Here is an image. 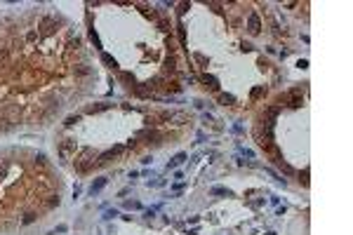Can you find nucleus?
I'll use <instances>...</instances> for the list:
<instances>
[{
	"label": "nucleus",
	"instance_id": "20e7f679",
	"mask_svg": "<svg viewBox=\"0 0 353 235\" xmlns=\"http://www.w3.org/2000/svg\"><path fill=\"white\" fill-rule=\"evenodd\" d=\"M250 31H252V33H257V31H259V16H257V14H252V16H250Z\"/></svg>",
	"mask_w": 353,
	"mask_h": 235
},
{
	"label": "nucleus",
	"instance_id": "1a4fd4ad",
	"mask_svg": "<svg viewBox=\"0 0 353 235\" xmlns=\"http://www.w3.org/2000/svg\"><path fill=\"white\" fill-rule=\"evenodd\" d=\"M101 59H104V61H106L108 66H113V68H115V66H118V64H115V59H113V57H108V54H101Z\"/></svg>",
	"mask_w": 353,
	"mask_h": 235
},
{
	"label": "nucleus",
	"instance_id": "f257e3e1",
	"mask_svg": "<svg viewBox=\"0 0 353 235\" xmlns=\"http://www.w3.org/2000/svg\"><path fill=\"white\" fill-rule=\"evenodd\" d=\"M120 150H123V146H115V148L106 150V153H104V155H99V162H106L108 158H113V155H115V153H120Z\"/></svg>",
	"mask_w": 353,
	"mask_h": 235
},
{
	"label": "nucleus",
	"instance_id": "9b49d317",
	"mask_svg": "<svg viewBox=\"0 0 353 235\" xmlns=\"http://www.w3.org/2000/svg\"><path fill=\"white\" fill-rule=\"evenodd\" d=\"M179 38H181V43H186V33H184V26H179Z\"/></svg>",
	"mask_w": 353,
	"mask_h": 235
},
{
	"label": "nucleus",
	"instance_id": "0eeeda50",
	"mask_svg": "<svg viewBox=\"0 0 353 235\" xmlns=\"http://www.w3.org/2000/svg\"><path fill=\"white\" fill-rule=\"evenodd\" d=\"M73 148V141H66L64 146H61V150H59V153H61V158H66V155H68V150Z\"/></svg>",
	"mask_w": 353,
	"mask_h": 235
},
{
	"label": "nucleus",
	"instance_id": "f03ea898",
	"mask_svg": "<svg viewBox=\"0 0 353 235\" xmlns=\"http://www.w3.org/2000/svg\"><path fill=\"white\" fill-rule=\"evenodd\" d=\"M184 160H186V153H176V155H174V160L167 165V169H174V167H176V165H181Z\"/></svg>",
	"mask_w": 353,
	"mask_h": 235
},
{
	"label": "nucleus",
	"instance_id": "6e6552de",
	"mask_svg": "<svg viewBox=\"0 0 353 235\" xmlns=\"http://www.w3.org/2000/svg\"><path fill=\"white\" fill-rule=\"evenodd\" d=\"M125 209H141V205L137 200H129V202H125Z\"/></svg>",
	"mask_w": 353,
	"mask_h": 235
},
{
	"label": "nucleus",
	"instance_id": "39448f33",
	"mask_svg": "<svg viewBox=\"0 0 353 235\" xmlns=\"http://www.w3.org/2000/svg\"><path fill=\"white\" fill-rule=\"evenodd\" d=\"M108 106H111V104H96V106H90V108H87V113H99V111H106Z\"/></svg>",
	"mask_w": 353,
	"mask_h": 235
},
{
	"label": "nucleus",
	"instance_id": "9d476101",
	"mask_svg": "<svg viewBox=\"0 0 353 235\" xmlns=\"http://www.w3.org/2000/svg\"><path fill=\"white\" fill-rule=\"evenodd\" d=\"M78 120H80V118H78V115H71V118H66V125H68V127H71V125H75V122H78Z\"/></svg>",
	"mask_w": 353,
	"mask_h": 235
},
{
	"label": "nucleus",
	"instance_id": "7ed1b4c3",
	"mask_svg": "<svg viewBox=\"0 0 353 235\" xmlns=\"http://www.w3.org/2000/svg\"><path fill=\"white\" fill-rule=\"evenodd\" d=\"M104 186H106V179H96V181L92 183V188H90V191H92V195H94V193H99Z\"/></svg>",
	"mask_w": 353,
	"mask_h": 235
},
{
	"label": "nucleus",
	"instance_id": "423d86ee",
	"mask_svg": "<svg viewBox=\"0 0 353 235\" xmlns=\"http://www.w3.org/2000/svg\"><path fill=\"white\" fill-rule=\"evenodd\" d=\"M209 193H212V195H231V191H228V188H221V186H214Z\"/></svg>",
	"mask_w": 353,
	"mask_h": 235
}]
</instances>
